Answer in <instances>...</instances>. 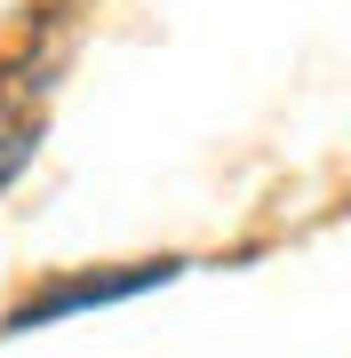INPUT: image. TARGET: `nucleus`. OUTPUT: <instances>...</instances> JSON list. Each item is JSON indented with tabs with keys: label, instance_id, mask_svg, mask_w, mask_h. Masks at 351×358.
<instances>
[{
	"label": "nucleus",
	"instance_id": "1",
	"mask_svg": "<svg viewBox=\"0 0 351 358\" xmlns=\"http://www.w3.org/2000/svg\"><path fill=\"white\" fill-rule=\"evenodd\" d=\"M176 255L168 263H128V271H112V279H64V287H48V294H32L25 310H16L8 327H32V319H56V310H80V303H120V294H136V287H160V279H176Z\"/></svg>",
	"mask_w": 351,
	"mask_h": 358
},
{
	"label": "nucleus",
	"instance_id": "2",
	"mask_svg": "<svg viewBox=\"0 0 351 358\" xmlns=\"http://www.w3.org/2000/svg\"><path fill=\"white\" fill-rule=\"evenodd\" d=\"M32 152H40V128H32V120L0 128V192H8V183H16V176L32 167Z\"/></svg>",
	"mask_w": 351,
	"mask_h": 358
}]
</instances>
